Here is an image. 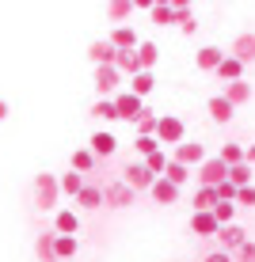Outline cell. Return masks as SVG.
Here are the masks:
<instances>
[{"label":"cell","instance_id":"cell-32","mask_svg":"<svg viewBox=\"0 0 255 262\" xmlns=\"http://www.w3.org/2000/svg\"><path fill=\"white\" fill-rule=\"evenodd\" d=\"M92 118L118 122V106H114V99H95V106H92Z\"/></svg>","mask_w":255,"mask_h":262},{"label":"cell","instance_id":"cell-2","mask_svg":"<svg viewBox=\"0 0 255 262\" xmlns=\"http://www.w3.org/2000/svg\"><path fill=\"white\" fill-rule=\"evenodd\" d=\"M57 194H61V179L50 175V171H42V175L34 179V202H38V209H53V205H57Z\"/></svg>","mask_w":255,"mask_h":262},{"label":"cell","instance_id":"cell-28","mask_svg":"<svg viewBox=\"0 0 255 262\" xmlns=\"http://www.w3.org/2000/svg\"><path fill=\"white\" fill-rule=\"evenodd\" d=\"M76 205H84V209H99V205H107V202H103V190H99L95 183H88L84 194L76 198Z\"/></svg>","mask_w":255,"mask_h":262},{"label":"cell","instance_id":"cell-4","mask_svg":"<svg viewBox=\"0 0 255 262\" xmlns=\"http://www.w3.org/2000/svg\"><path fill=\"white\" fill-rule=\"evenodd\" d=\"M103 202L111 205V209H126V205L138 202V190H133V186H126L122 179H118V183H107V186H103Z\"/></svg>","mask_w":255,"mask_h":262},{"label":"cell","instance_id":"cell-31","mask_svg":"<svg viewBox=\"0 0 255 262\" xmlns=\"http://www.w3.org/2000/svg\"><path fill=\"white\" fill-rule=\"evenodd\" d=\"M152 88H156V80H152V72H141V76H133V80H130V88H126V92H133L138 99H145V95L152 92Z\"/></svg>","mask_w":255,"mask_h":262},{"label":"cell","instance_id":"cell-25","mask_svg":"<svg viewBox=\"0 0 255 262\" xmlns=\"http://www.w3.org/2000/svg\"><path fill=\"white\" fill-rule=\"evenodd\" d=\"M61 179V194H69V198H80L84 194V175H80V171H69V175H57Z\"/></svg>","mask_w":255,"mask_h":262},{"label":"cell","instance_id":"cell-10","mask_svg":"<svg viewBox=\"0 0 255 262\" xmlns=\"http://www.w3.org/2000/svg\"><path fill=\"white\" fill-rule=\"evenodd\" d=\"M171 160H179L183 167H202L206 164V148H202V144H194V141H183Z\"/></svg>","mask_w":255,"mask_h":262},{"label":"cell","instance_id":"cell-9","mask_svg":"<svg viewBox=\"0 0 255 262\" xmlns=\"http://www.w3.org/2000/svg\"><path fill=\"white\" fill-rule=\"evenodd\" d=\"M88 57H92L95 69H103V65H114L118 61V50L111 46V38H95L92 46H88Z\"/></svg>","mask_w":255,"mask_h":262},{"label":"cell","instance_id":"cell-44","mask_svg":"<svg viewBox=\"0 0 255 262\" xmlns=\"http://www.w3.org/2000/svg\"><path fill=\"white\" fill-rule=\"evenodd\" d=\"M202 262H232V255H225V251H213V255H206Z\"/></svg>","mask_w":255,"mask_h":262},{"label":"cell","instance_id":"cell-23","mask_svg":"<svg viewBox=\"0 0 255 262\" xmlns=\"http://www.w3.org/2000/svg\"><path fill=\"white\" fill-rule=\"evenodd\" d=\"M133 8H138L133 0H111L103 12H107V19H111V23H122V19H130V15H133ZM122 27H126V23H122Z\"/></svg>","mask_w":255,"mask_h":262},{"label":"cell","instance_id":"cell-3","mask_svg":"<svg viewBox=\"0 0 255 262\" xmlns=\"http://www.w3.org/2000/svg\"><path fill=\"white\" fill-rule=\"evenodd\" d=\"M183 137H187V125H183V118H175V114H160V125H156V141L160 144H183Z\"/></svg>","mask_w":255,"mask_h":262},{"label":"cell","instance_id":"cell-14","mask_svg":"<svg viewBox=\"0 0 255 262\" xmlns=\"http://www.w3.org/2000/svg\"><path fill=\"white\" fill-rule=\"evenodd\" d=\"M111 46H114L118 53H126V50H138L141 38H138V31H133V27H114V31H111Z\"/></svg>","mask_w":255,"mask_h":262},{"label":"cell","instance_id":"cell-19","mask_svg":"<svg viewBox=\"0 0 255 262\" xmlns=\"http://www.w3.org/2000/svg\"><path fill=\"white\" fill-rule=\"evenodd\" d=\"M152 202H156V205H175L179 202V186L175 183H168V179H156V186H152Z\"/></svg>","mask_w":255,"mask_h":262},{"label":"cell","instance_id":"cell-13","mask_svg":"<svg viewBox=\"0 0 255 262\" xmlns=\"http://www.w3.org/2000/svg\"><path fill=\"white\" fill-rule=\"evenodd\" d=\"M206 111H209V118H213L217 125H225V122H232L236 106H232V103H229V99H225V95H213V99H209V103H206Z\"/></svg>","mask_w":255,"mask_h":262},{"label":"cell","instance_id":"cell-5","mask_svg":"<svg viewBox=\"0 0 255 262\" xmlns=\"http://www.w3.org/2000/svg\"><path fill=\"white\" fill-rule=\"evenodd\" d=\"M122 183L133 186V190H152V186H156V175H152V171L145 167V160H141V164H126Z\"/></svg>","mask_w":255,"mask_h":262},{"label":"cell","instance_id":"cell-40","mask_svg":"<svg viewBox=\"0 0 255 262\" xmlns=\"http://www.w3.org/2000/svg\"><path fill=\"white\" fill-rule=\"evenodd\" d=\"M133 148H138V152H141V156H145V160H149V156H152V152H160V141H156V137H138V141H133Z\"/></svg>","mask_w":255,"mask_h":262},{"label":"cell","instance_id":"cell-6","mask_svg":"<svg viewBox=\"0 0 255 262\" xmlns=\"http://www.w3.org/2000/svg\"><path fill=\"white\" fill-rule=\"evenodd\" d=\"M118 84H122V72H118L114 65L95 69V92H99V99H114L118 95Z\"/></svg>","mask_w":255,"mask_h":262},{"label":"cell","instance_id":"cell-29","mask_svg":"<svg viewBox=\"0 0 255 262\" xmlns=\"http://www.w3.org/2000/svg\"><path fill=\"white\" fill-rule=\"evenodd\" d=\"M221 160H225V164H229V167H236V164H248V148H240V144H221Z\"/></svg>","mask_w":255,"mask_h":262},{"label":"cell","instance_id":"cell-45","mask_svg":"<svg viewBox=\"0 0 255 262\" xmlns=\"http://www.w3.org/2000/svg\"><path fill=\"white\" fill-rule=\"evenodd\" d=\"M8 114H12V106H8V103H4V99H0V122H4V118H8Z\"/></svg>","mask_w":255,"mask_h":262},{"label":"cell","instance_id":"cell-16","mask_svg":"<svg viewBox=\"0 0 255 262\" xmlns=\"http://www.w3.org/2000/svg\"><path fill=\"white\" fill-rule=\"evenodd\" d=\"M53 232H57V236H76V232H80V216L72 209H57V216H53Z\"/></svg>","mask_w":255,"mask_h":262},{"label":"cell","instance_id":"cell-42","mask_svg":"<svg viewBox=\"0 0 255 262\" xmlns=\"http://www.w3.org/2000/svg\"><path fill=\"white\" fill-rule=\"evenodd\" d=\"M236 194H240V190H236L232 183H221V186H217V198H221V202H236Z\"/></svg>","mask_w":255,"mask_h":262},{"label":"cell","instance_id":"cell-8","mask_svg":"<svg viewBox=\"0 0 255 262\" xmlns=\"http://www.w3.org/2000/svg\"><path fill=\"white\" fill-rule=\"evenodd\" d=\"M229 57H236L240 65H251V61H255V31L236 34V38H232V46H229Z\"/></svg>","mask_w":255,"mask_h":262},{"label":"cell","instance_id":"cell-33","mask_svg":"<svg viewBox=\"0 0 255 262\" xmlns=\"http://www.w3.org/2000/svg\"><path fill=\"white\" fill-rule=\"evenodd\" d=\"M229 183L236 186V190L251 186V164H236V167H229Z\"/></svg>","mask_w":255,"mask_h":262},{"label":"cell","instance_id":"cell-37","mask_svg":"<svg viewBox=\"0 0 255 262\" xmlns=\"http://www.w3.org/2000/svg\"><path fill=\"white\" fill-rule=\"evenodd\" d=\"M213 216H217V224H221V228H229V224H236V221H232V216H236V202H217Z\"/></svg>","mask_w":255,"mask_h":262},{"label":"cell","instance_id":"cell-34","mask_svg":"<svg viewBox=\"0 0 255 262\" xmlns=\"http://www.w3.org/2000/svg\"><path fill=\"white\" fill-rule=\"evenodd\" d=\"M156 125H160V114L145 111L141 118H138V137H156Z\"/></svg>","mask_w":255,"mask_h":262},{"label":"cell","instance_id":"cell-1","mask_svg":"<svg viewBox=\"0 0 255 262\" xmlns=\"http://www.w3.org/2000/svg\"><path fill=\"white\" fill-rule=\"evenodd\" d=\"M194 179H198V186H209V190H217L221 183H229V164H225L221 156H213V160H206V164L194 171Z\"/></svg>","mask_w":255,"mask_h":262},{"label":"cell","instance_id":"cell-12","mask_svg":"<svg viewBox=\"0 0 255 262\" xmlns=\"http://www.w3.org/2000/svg\"><path fill=\"white\" fill-rule=\"evenodd\" d=\"M190 232H194V236H221V224H217V216L213 213H194L190 216Z\"/></svg>","mask_w":255,"mask_h":262},{"label":"cell","instance_id":"cell-26","mask_svg":"<svg viewBox=\"0 0 255 262\" xmlns=\"http://www.w3.org/2000/svg\"><path fill=\"white\" fill-rule=\"evenodd\" d=\"M244 69H248V65H240L236 57H225L221 69H217V76H221L225 84H236V80H244Z\"/></svg>","mask_w":255,"mask_h":262},{"label":"cell","instance_id":"cell-27","mask_svg":"<svg viewBox=\"0 0 255 262\" xmlns=\"http://www.w3.org/2000/svg\"><path fill=\"white\" fill-rule=\"evenodd\" d=\"M138 61H141L145 72H152V65L160 61V46H156V42H141V46H138Z\"/></svg>","mask_w":255,"mask_h":262},{"label":"cell","instance_id":"cell-46","mask_svg":"<svg viewBox=\"0 0 255 262\" xmlns=\"http://www.w3.org/2000/svg\"><path fill=\"white\" fill-rule=\"evenodd\" d=\"M248 164L255 167V144H248Z\"/></svg>","mask_w":255,"mask_h":262},{"label":"cell","instance_id":"cell-43","mask_svg":"<svg viewBox=\"0 0 255 262\" xmlns=\"http://www.w3.org/2000/svg\"><path fill=\"white\" fill-rule=\"evenodd\" d=\"M236 205H255V186H244V190L236 194Z\"/></svg>","mask_w":255,"mask_h":262},{"label":"cell","instance_id":"cell-11","mask_svg":"<svg viewBox=\"0 0 255 262\" xmlns=\"http://www.w3.org/2000/svg\"><path fill=\"white\" fill-rule=\"evenodd\" d=\"M217 243H221L225 255H236V251L248 243V232L240 228V224H229V228H221V236H217Z\"/></svg>","mask_w":255,"mask_h":262},{"label":"cell","instance_id":"cell-18","mask_svg":"<svg viewBox=\"0 0 255 262\" xmlns=\"http://www.w3.org/2000/svg\"><path fill=\"white\" fill-rule=\"evenodd\" d=\"M171 8H175L179 31H183V34H194V31H198V19H194V12H190V4H187V0H171Z\"/></svg>","mask_w":255,"mask_h":262},{"label":"cell","instance_id":"cell-20","mask_svg":"<svg viewBox=\"0 0 255 262\" xmlns=\"http://www.w3.org/2000/svg\"><path fill=\"white\" fill-rule=\"evenodd\" d=\"M34 255L42 262H57V232H42L38 243H34Z\"/></svg>","mask_w":255,"mask_h":262},{"label":"cell","instance_id":"cell-7","mask_svg":"<svg viewBox=\"0 0 255 262\" xmlns=\"http://www.w3.org/2000/svg\"><path fill=\"white\" fill-rule=\"evenodd\" d=\"M114 106H118V118H122V122H133V125H138V118L145 114V103H141L133 92H118V95H114Z\"/></svg>","mask_w":255,"mask_h":262},{"label":"cell","instance_id":"cell-21","mask_svg":"<svg viewBox=\"0 0 255 262\" xmlns=\"http://www.w3.org/2000/svg\"><path fill=\"white\" fill-rule=\"evenodd\" d=\"M221 95L229 99L232 106H244V103L251 99V84H248V80H236V84H225V88H221Z\"/></svg>","mask_w":255,"mask_h":262},{"label":"cell","instance_id":"cell-22","mask_svg":"<svg viewBox=\"0 0 255 262\" xmlns=\"http://www.w3.org/2000/svg\"><path fill=\"white\" fill-rule=\"evenodd\" d=\"M114 69L122 72V76H130V80H133V76H141V72H145V69H141V61H138V50H126V53H118Z\"/></svg>","mask_w":255,"mask_h":262},{"label":"cell","instance_id":"cell-36","mask_svg":"<svg viewBox=\"0 0 255 262\" xmlns=\"http://www.w3.org/2000/svg\"><path fill=\"white\" fill-rule=\"evenodd\" d=\"M164 179H168V183H175V186H183L187 179H190V167H183L179 160H171V164H168V171H164Z\"/></svg>","mask_w":255,"mask_h":262},{"label":"cell","instance_id":"cell-38","mask_svg":"<svg viewBox=\"0 0 255 262\" xmlns=\"http://www.w3.org/2000/svg\"><path fill=\"white\" fill-rule=\"evenodd\" d=\"M168 164H171V160L164 156V148H160V152H152V156L145 160V167H149V171H152L156 179H164V171H168Z\"/></svg>","mask_w":255,"mask_h":262},{"label":"cell","instance_id":"cell-24","mask_svg":"<svg viewBox=\"0 0 255 262\" xmlns=\"http://www.w3.org/2000/svg\"><path fill=\"white\" fill-rule=\"evenodd\" d=\"M217 202L221 198H217V190H209V186H198L194 190V213H213Z\"/></svg>","mask_w":255,"mask_h":262},{"label":"cell","instance_id":"cell-41","mask_svg":"<svg viewBox=\"0 0 255 262\" xmlns=\"http://www.w3.org/2000/svg\"><path fill=\"white\" fill-rule=\"evenodd\" d=\"M232 262H255V239H248V243H244V247L232 255Z\"/></svg>","mask_w":255,"mask_h":262},{"label":"cell","instance_id":"cell-15","mask_svg":"<svg viewBox=\"0 0 255 262\" xmlns=\"http://www.w3.org/2000/svg\"><path fill=\"white\" fill-rule=\"evenodd\" d=\"M225 57H229V53H225V50H217V46H202V50H198V69H202V72H217V69H221V61Z\"/></svg>","mask_w":255,"mask_h":262},{"label":"cell","instance_id":"cell-35","mask_svg":"<svg viewBox=\"0 0 255 262\" xmlns=\"http://www.w3.org/2000/svg\"><path fill=\"white\" fill-rule=\"evenodd\" d=\"M149 19L156 23V27H171V23H175V8H171V4H156L149 12Z\"/></svg>","mask_w":255,"mask_h":262},{"label":"cell","instance_id":"cell-17","mask_svg":"<svg viewBox=\"0 0 255 262\" xmlns=\"http://www.w3.org/2000/svg\"><path fill=\"white\" fill-rule=\"evenodd\" d=\"M88 148L95 152V160H103V156H114V148H118V141H114V133H92V141H88Z\"/></svg>","mask_w":255,"mask_h":262},{"label":"cell","instance_id":"cell-30","mask_svg":"<svg viewBox=\"0 0 255 262\" xmlns=\"http://www.w3.org/2000/svg\"><path fill=\"white\" fill-rule=\"evenodd\" d=\"M92 167H95V152H92V148H76V152H72V171L88 175Z\"/></svg>","mask_w":255,"mask_h":262},{"label":"cell","instance_id":"cell-39","mask_svg":"<svg viewBox=\"0 0 255 262\" xmlns=\"http://www.w3.org/2000/svg\"><path fill=\"white\" fill-rule=\"evenodd\" d=\"M76 247H80L76 236H57V262L61 258H72V255H76Z\"/></svg>","mask_w":255,"mask_h":262}]
</instances>
